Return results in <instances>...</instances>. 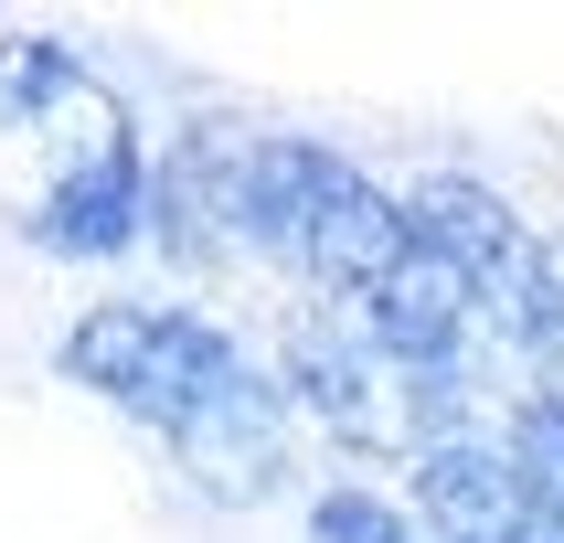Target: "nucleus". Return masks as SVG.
Returning <instances> with one entry per match:
<instances>
[{
	"label": "nucleus",
	"mask_w": 564,
	"mask_h": 543,
	"mask_svg": "<svg viewBox=\"0 0 564 543\" xmlns=\"http://www.w3.org/2000/svg\"><path fill=\"white\" fill-rule=\"evenodd\" d=\"M415 533L426 543H564L501 426H447L415 447Z\"/></svg>",
	"instance_id": "nucleus-3"
},
{
	"label": "nucleus",
	"mask_w": 564,
	"mask_h": 543,
	"mask_svg": "<svg viewBox=\"0 0 564 543\" xmlns=\"http://www.w3.org/2000/svg\"><path fill=\"white\" fill-rule=\"evenodd\" d=\"M310 543H426V533H415V511H394V501H373L362 479H341V490L310 501Z\"/></svg>",
	"instance_id": "nucleus-5"
},
{
	"label": "nucleus",
	"mask_w": 564,
	"mask_h": 543,
	"mask_svg": "<svg viewBox=\"0 0 564 543\" xmlns=\"http://www.w3.org/2000/svg\"><path fill=\"white\" fill-rule=\"evenodd\" d=\"M64 383H86L96 405L139 415L192 479H214L224 501H256L288 447V394L224 319L171 309V298H96L64 330Z\"/></svg>",
	"instance_id": "nucleus-1"
},
{
	"label": "nucleus",
	"mask_w": 564,
	"mask_h": 543,
	"mask_svg": "<svg viewBox=\"0 0 564 543\" xmlns=\"http://www.w3.org/2000/svg\"><path fill=\"white\" fill-rule=\"evenodd\" d=\"M501 447L522 458V479L543 490V511L564 522V394L543 383V394H522V405L501 415Z\"/></svg>",
	"instance_id": "nucleus-4"
},
{
	"label": "nucleus",
	"mask_w": 564,
	"mask_h": 543,
	"mask_svg": "<svg viewBox=\"0 0 564 543\" xmlns=\"http://www.w3.org/2000/svg\"><path fill=\"white\" fill-rule=\"evenodd\" d=\"M139 214H150V171H139V128H128V107H107L96 96L86 118L64 128L54 171H43V192L22 203V235L43 256H118L139 246Z\"/></svg>",
	"instance_id": "nucleus-2"
}]
</instances>
